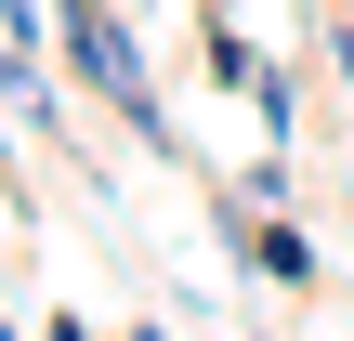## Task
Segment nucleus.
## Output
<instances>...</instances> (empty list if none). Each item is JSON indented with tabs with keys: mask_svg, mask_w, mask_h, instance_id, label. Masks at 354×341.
<instances>
[{
	"mask_svg": "<svg viewBox=\"0 0 354 341\" xmlns=\"http://www.w3.org/2000/svg\"><path fill=\"white\" fill-rule=\"evenodd\" d=\"M250 276H263V289H315V237H302L289 210H263V237H250Z\"/></svg>",
	"mask_w": 354,
	"mask_h": 341,
	"instance_id": "nucleus-4",
	"label": "nucleus"
},
{
	"mask_svg": "<svg viewBox=\"0 0 354 341\" xmlns=\"http://www.w3.org/2000/svg\"><path fill=\"white\" fill-rule=\"evenodd\" d=\"M53 341H92V329H79V315H53Z\"/></svg>",
	"mask_w": 354,
	"mask_h": 341,
	"instance_id": "nucleus-7",
	"label": "nucleus"
},
{
	"mask_svg": "<svg viewBox=\"0 0 354 341\" xmlns=\"http://www.w3.org/2000/svg\"><path fill=\"white\" fill-rule=\"evenodd\" d=\"M0 39H13V53H39V39H53V0H0Z\"/></svg>",
	"mask_w": 354,
	"mask_h": 341,
	"instance_id": "nucleus-5",
	"label": "nucleus"
},
{
	"mask_svg": "<svg viewBox=\"0 0 354 341\" xmlns=\"http://www.w3.org/2000/svg\"><path fill=\"white\" fill-rule=\"evenodd\" d=\"M0 105H13L39 145H66V92H53V79H39V53H13V39H0Z\"/></svg>",
	"mask_w": 354,
	"mask_h": 341,
	"instance_id": "nucleus-2",
	"label": "nucleus"
},
{
	"mask_svg": "<svg viewBox=\"0 0 354 341\" xmlns=\"http://www.w3.org/2000/svg\"><path fill=\"white\" fill-rule=\"evenodd\" d=\"M328 66H342V92H354V13H328Z\"/></svg>",
	"mask_w": 354,
	"mask_h": 341,
	"instance_id": "nucleus-6",
	"label": "nucleus"
},
{
	"mask_svg": "<svg viewBox=\"0 0 354 341\" xmlns=\"http://www.w3.org/2000/svg\"><path fill=\"white\" fill-rule=\"evenodd\" d=\"M197 53H210V79H223V92H263V79H276V66H263V53H250V26H236V13H223V0H210V13H197Z\"/></svg>",
	"mask_w": 354,
	"mask_h": 341,
	"instance_id": "nucleus-3",
	"label": "nucleus"
},
{
	"mask_svg": "<svg viewBox=\"0 0 354 341\" xmlns=\"http://www.w3.org/2000/svg\"><path fill=\"white\" fill-rule=\"evenodd\" d=\"M53 39H66V79L131 131V145H158V158H184V131H171V105H158V79H145V39H131V13L118 0H53Z\"/></svg>",
	"mask_w": 354,
	"mask_h": 341,
	"instance_id": "nucleus-1",
	"label": "nucleus"
}]
</instances>
